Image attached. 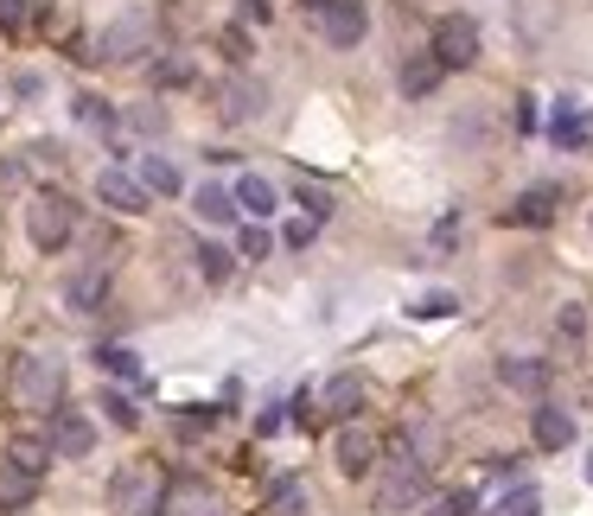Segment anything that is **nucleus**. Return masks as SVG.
<instances>
[{
  "label": "nucleus",
  "instance_id": "1",
  "mask_svg": "<svg viewBox=\"0 0 593 516\" xmlns=\"http://www.w3.org/2000/svg\"><path fill=\"white\" fill-rule=\"evenodd\" d=\"M7 395H13V409H27V414H58V395H64V370H58V358H39V351L13 358V370H7Z\"/></svg>",
  "mask_w": 593,
  "mask_h": 516
},
{
  "label": "nucleus",
  "instance_id": "2",
  "mask_svg": "<svg viewBox=\"0 0 593 516\" xmlns=\"http://www.w3.org/2000/svg\"><path fill=\"white\" fill-rule=\"evenodd\" d=\"M396 460H384V478H377V510H409V504H421L428 497V460H415L409 440H396L389 446Z\"/></svg>",
  "mask_w": 593,
  "mask_h": 516
},
{
  "label": "nucleus",
  "instance_id": "3",
  "mask_svg": "<svg viewBox=\"0 0 593 516\" xmlns=\"http://www.w3.org/2000/svg\"><path fill=\"white\" fill-rule=\"evenodd\" d=\"M160 497H166V472H160L154 460H129L109 478V510H122V516L160 510Z\"/></svg>",
  "mask_w": 593,
  "mask_h": 516
},
{
  "label": "nucleus",
  "instance_id": "4",
  "mask_svg": "<svg viewBox=\"0 0 593 516\" xmlns=\"http://www.w3.org/2000/svg\"><path fill=\"white\" fill-rule=\"evenodd\" d=\"M71 230H78V205L64 198V192H39L27 205V236L39 256H58L64 242H71Z\"/></svg>",
  "mask_w": 593,
  "mask_h": 516
},
{
  "label": "nucleus",
  "instance_id": "5",
  "mask_svg": "<svg viewBox=\"0 0 593 516\" xmlns=\"http://www.w3.org/2000/svg\"><path fill=\"white\" fill-rule=\"evenodd\" d=\"M313 20H319V39L333 52H358L364 32H370V7L364 0H326V7H313Z\"/></svg>",
  "mask_w": 593,
  "mask_h": 516
},
{
  "label": "nucleus",
  "instance_id": "6",
  "mask_svg": "<svg viewBox=\"0 0 593 516\" xmlns=\"http://www.w3.org/2000/svg\"><path fill=\"white\" fill-rule=\"evenodd\" d=\"M428 52H434L447 71H472V64H479V27H472L466 13H440Z\"/></svg>",
  "mask_w": 593,
  "mask_h": 516
},
{
  "label": "nucleus",
  "instance_id": "7",
  "mask_svg": "<svg viewBox=\"0 0 593 516\" xmlns=\"http://www.w3.org/2000/svg\"><path fill=\"white\" fill-rule=\"evenodd\" d=\"M154 45V13L147 7H134V13H122V20H109L103 39H96V58H109V64H122V58L147 52Z\"/></svg>",
  "mask_w": 593,
  "mask_h": 516
},
{
  "label": "nucleus",
  "instance_id": "8",
  "mask_svg": "<svg viewBox=\"0 0 593 516\" xmlns=\"http://www.w3.org/2000/svg\"><path fill=\"white\" fill-rule=\"evenodd\" d=\"M333 460H338L345 478H370V472L384 465V440L370 434V427H358V421H345L338 440H333Z\"/></svg>",
  "mask_w": 593,
  "mask_h": 516
},
{
  "label": "nucleus",
  "instance_id": "9",
  "mask_svg": "<svg viewBox=\"0 0 593 516\" xmlns=\"http://www.w3.org/2000/svg\"><path fill=\"white\" fill-rule=\"evenodd\" d=\"M262 109H268V83H262V78H231L224 90H217V115L236 122V128H243V122H256Z\"/></svg>",
  "mask_w": 593,
  "mask_h": 516
},
{
  "label": "nucleus",
  "instance_id": "10",
  "mask_svg": "<svg viewBox=\"0 0 593 516\" xmlns=\"http://www.w3.org/2000/svg\"><path fill=\"white\" fill-rule=\"evenodd\" d=\"M96 198H103L109 210H122V217H141L154 192H147L141 179H129V173H115V166H103V173H96Z\"/></svg>",
  "mask_w": 593,
  "mask_h": 516
},
{
  "label": "nucleus",
  "instance_id": "11",
  "mask_svg": "<svg viewBox=\"0 0 593 516\" xmlns=\"http://www.w3.org/2000/svg\"><path fill=\"white\" fill-rule=\"evenodd\" d=\"M58 446V460H83L90 446H96V427H90V414H78V409H58L52 414V434H45Z\"/></svg>",
  "mask_w": 593,
  "mask_h": 516
},
{
  "label": "nucleus",
  "instance_id": "12",
  "mask_svg": "<svg viewBox=\"0 0 593 516\" xmlns=\"http://www.w3.org/2000/svg\"><path fill=\"white\" fill-rule=\"evenodd\" d=\"M103 293H109V261L96 256V261H83L78 275L64 281V307H71V312H96V307H103Z\"/></svg>",
  "mask_w": 593,
  "mask_h": 516
},
{
  "label": "nucleus",
  "instance_id": "13",
  "mask_svg": "<svg viewBox=\"0 0 593 516\" xmlns=\"http://www.w3.org/2000/svg\"><path fill=\"white\" fill-rule=\"evenodd\" d=\"M555 210H562V192H555V185H530V192L504 210V224H517V230H542V224H555Z\"/></svg>",
  "mask_w": 593,
  "mask_h": 516
},
{
  "label": "nucleus",
  "instance_id": "14",
  "mask_svg": "<svg viewBox=\"0 0 593 516\" xmlns=\"http://www.w3.org/2000/svg\"><path fill=\"white\" fill-rule=\"evenodd\" d=\"M530 440H536L542 453H562V446H574V414L568 409H530Z\"/></svg>",
  "mask_w": 593,
  "mask_h": 516
},
{
  "label": "nucleus",
  "instance_id": "15",
  "mask_svg": "<svg viewBox=\"0 0 593 516\" xmlns=\"http://www.w3.org/2000/svg\"><path fill=\"white\" fill-rule=\"evenodd\" d=\"M498 383L517 395H542L549 389V363L542 358H498Z\"/></svg>",
  "mask_w": 593,
  "mask_h": 516
},
{
  "label": "nucleus",
  "instance_id": "16",
  "mask_svg": "<svg viewBox=\"0 0 593 516\" xmlns=\"http://www.w3.org/2000/svg\"><path fill=\"white\" fill-rule=\"evenodd\" d=\"M440 78H447V64H440L434 52H415L409 64H402V96L421 103V96H434V90H440Z\"/></svg>",
  "mask_w": 593,
  "mask_h": 516
},
{
  "label": "nucleus",
  "instance_id": "17",
  "mask_svg": "<svg viewBox=\"0 0 593 516\" xmlns=\"http://www.w3.org/2000/svg\"><path fill=\"white\" fill-rule=\"evenodd\" d=\"M7 460L20 465V472H32V478H45L52 460H58V446H52V440H39V434H13V440H7Z\"/></svg>",
  "mask_w": 593,
  "mask_h": 516
},
{
  "label": "nucleus",
  "instance_id": "18",
  "mask_svg": "<svg viewBox=\"0 0 593 516\" xmlns=\"http://www.w3.org/2000/svg\"><path fill=\"white\" fill-rule=\"evenodd\" d=\"M319 409L333 414V421H351V414L364 409V376H351V370H345V376H333V383H326V395H319Z\"/></svg>",
  "mask_w": 593,
  "mask_h": 516
},
{
  "label": "nucleus",
  "instance_id": "19",
  "mask_svg": "<svg viewBox=\"0 0 593 516\" xmlns=\"http://www.w3.org/2000/svg\"><path fill=\"white\" fill-rule=\"evenodd\" d=\"M32 497H39V478L20 472L13 460H0V510H27Z\"/></svg>",
  "mask_w": 593,
  "mask_h": 516
},
{
  "label": "nucleus",
  "instance_id": "20",
  "mask_svg": "<svg viewBox=\"0 0 593 516\" xmlns=\"http://www.w3.org/2000/svg\"><path fill=\"white\" fill-rule=\"evenodd\" d=\"M141 185H147L154 198H180V192H185L180 166H173L166 154H141Z\"/></svg>",
  "mask_w": 593,
  "mask_h": 516
},
{
  "label": "nucleus",
  "instance_id": "21",
  "mask_svg": "<svg viewBox=\"0 0 593 516\" xmlns=\"http://www.w3.org/2000/svg\"><path fill=\"white\" fill-rule=\"evenodd\" d=\"M192 210H198V217H205V224H236V192H224V185H198V192H192Z\"/></svg>",
  "mask_w": 593,
  "mask_h": 516
},
{
  "label": "nucleus",
  "instance_id": "22",
  "mask_svg": "<svg viewBox=\"0 0 593 516\" xmlns=\"http://www.w3.org/2000/svg\"><path fill=\"white\" fill-rule=\"evenodd\" d=\"M549 134H555V147H587V115H581V103H555V122H549Z\"/></svg>",
  "mask_w": 593,
  "mask_h": 516
},
{
  "label": "nucleus",
  "instance_id": "23",
  "mask_svg": "<svg viewBox=\"0 0 593 516\" xmlns=\"http://www.w3.org/2000/svg\"><path fill=\"white\" fill-rule=\"evenodd\" d=\"M236 205L249 210V217H275L282 198H275V185L262 179V173H243V179H236Z\"/></svg>",
  "mask_w": 593,
  "mask_h": 516
},
{
  "label": "nucleus",
  "instance_id": "24",
  "mask_svg": "<svg viewBox=\"0 0 593 516\" xmlns=\"http://www.w3.org/2000/svg\"><path fill=\"white\" fill-rule=\"evenodd\" d=\"M262 510L268 516H307V478H275Z\"/></svg>",
  "mask_w": 593,
  "mask_h": 516
},
{
  "label": "nucleus",
  "instance_id": "25",
  "mask_svg": "<svg viewBox=\"0 0 593 516\" xmlns=\"http://www.w3.org/2000/svg\"><path fill=\"white\" fill-rule=\"evenodd\" d=\"M485 516H542V491H536V485H511Z\"/></svg>",
  "mask_w": 593,
  "mask_h": 516
},
{
  "label": "nucleus",
  "instance_id": "26",
  "mask_svg": "<svg viewBox=\"0 0 593 516\" xmlns=\"http://www.w3.org/2000/svg\"><path fill=\"white\" fill-rule=\"evenodd\" d=\"M96 370L122 376V383H141V358H134L129 344H103V351H96Z\"/></svg>",
  "mask_w": 593,
  "mask_h": 516
},
{
  "label": "nucleus",
  "instance_id": "27",
  "mask_svg": "<svg viewBox=\"0 0 593 516\" xmlns=\"http://www.w3.org/2000/svg\"><path fill=\"white\" fill-rule=\"evenodd\" d=\"M555 338H562V344H574V351L587 344V307H581V300H568V307L555 312Z\"/></svg>",
  "mask_w": 593,
  "mask_h": 516
},
{
  "label": "nucleus",
  "instance_id": "28",
  "mask_svg": "<svg viewBox=\"0 0 593 516\" xmlns=\"http://www.w3.org/2000/svg\"><path fill=\"white\" fill-rule=\"evenodd\" d=\"M147 78L160 83V90H180V83H192V58H154V64H147Z\"/></svg>",
  "mask_w": 593,
  "mask_h": 516
},
{
  "label": "nucleus",
  "instance_id": "29",
  "mask_svg": "<svg viewBox=\"0 0 593 516\" xmlns=\"http://www.w3.org/2000/svg\"><path fill=\"white\" fill-rule=\"evenodd\" d=\"M472 510H479L472 491H434V497H428V516H472Z\"/></svg>",
  "mask_w": 593,
  "mask_h": 516
},
{
  "label": "nucleus",
  "instance_id": "30",
  "mask_svg": "<svg viewBox=\"0 0 593 516\" xmlns=\"http://www.w3.org/2000/svg\"><path fill=\"white\" fill-rule=\"evenodd\" d=\"M231 261H236V249L205 242V249H198V275H205V281H224V275H231Z\"/></svg>",
  "mask_w": 593,
  "mask_h": 516
},
{
  "label": "nucleus",
  "instance_id": "31",
  "mask_svg": "<svg viewBox=\"0 0 593 516\" xmlns=\"http://www.w3.org/2000/svg\"><path fill=\"white\" fill-rule=\"evenodd\" d=\"M236 256H243V261H268V256H275V236L262 230V224H249L243 242H236Z\"/></svg>",
  "mask_w": 593,
  "mask_h": 516
},
{
  "label": "nucleus",
  "instance_id": "32",
  "mask_svg": "<svg viewBox=\"0 0 593 516\" xmlns=\"http://www.w3.org/2000/svg\"><path fill=\"white\" fill-rule=\"evenodd\" d=\"M294 205L326 224V217H333V192H326V185H300V192H294Z\"/></svg>",
  "mask_w": 593,
  "mask_h": 516
},
{
  "label": "nucleus",
  "instance_id": "33",
  "mask_svg": "<svg viewBox=\"0 0 593 516\" xmlns=\"http://www.w3.org/2000/svg\"><path fill=\"white\" fill-rule=\"evenodd\" d=\"M78 122L83 128H115V109L103 96H78Z\"/></svg>",
  "mask_w": 593,
  "mask_h": 516
},
{
  "label": "nucleus",
  "instance_id": "34",
  "mask_svg": "<svg viewBox=\"0 0 593 516\" xmlns=\"http://www.w3.org/2000/svg\"><path fill=\"white\" fill-rule=\"evenodd\" d=\"M453 242H460V217L447 210V217H440V224H434V242H428V261H440V256H447V249H453Z\"/></svg>",
  "mask_w": 593,
  "mask_h": 516
},
{
  "label": "nucleus",
  "instance_id": "35",
  "mask_svg": "<svg viewBox=\"0 0 593 516\" xmlns=\"http://www.w3.org/2000/svg\"><path fill=\"white\" fill-rule=\"evenodd\" d=\"M103 409H109V421H115L122 434H134V427H141V409H134L129 395H103Z\"/></svg>",
  "mask_w": 593,
  "mask_h": 516
},
{
  "label": "nucleus",
  "instance_id": "36",
  "mask_svg": "<svg viewBox=\"0 0 593 516\" xmlns=\"http://www.w3.org/2000/svg\"><path fill=\"white\" fill-rule=\"evenodd\" d=\"M447 312H460L453 293H428V300H415V319H447Z\"/></svg>",
  "mask_w": 593,
  "mask_h": 516
},
{
  "label": "nucleus",
  "instance_id": "37",
  "mask_svg": "<svg viewBox=\"0 0 593 516\" xmlns=\"http://www.w3.org/2000/svg\"><path fill=\"white\" fill-rule=\"evenodd\" d=\"M313 236H319V217H294V224L282 230V242H287V249H307Z\"/></svg>",
  "mask_w": 593,
  "mask_h": 516
},
{
  "label": "nucleus",
  "instance_id": "38",
  "mask_svg": "<svg viewBox=\"0 0 593 516\" xmlns=\"http://www.w3.org/2000/svg\"><path fill=\"white\" fill-rule=\"evenodd\" d=\"M134 128H141V134H160V128H166V109H154V103L134 109Z\"/></svg>",
  "mask_w": 593,
  "mask_h": 516
},
{
  "label": "nucleus",
  "instance_id": "39",
  "mask_svg": "<svg viewBox=\"0 0 593 516\" xmlns=\"http://www.w3.org/2000/svg\"><path fill=\"white\" fill-rule=\"evenodd\" d=\"M0 27H7V32L27 27V0H0Z\"/></svg>",
  "mask_w": 593,
  "mask_h": 516
},
{
  "label": "nucleus",
  "instance_id": "40",
  "mask_svg": "<svg viewBox=\"0 0 593 516\" xmlns=\"http://www.w3.org/2000/svg\"><path fill=\"white\" fill-rule=\"evenodd\" d=\"M517 128H523V134L536 128V96H517Z\"/></svg>",
  "mask_w": 593,
  "mask_h": 516
},
{
  "label": "nucleus",
  "instance_id": "41",
  "mask_svg": "<svg viewBox=\"0 0 593 516\" xmlns=\"http://www.w3.org/2000/svg\"><path fill=\"white\" fill-rule=\"evenodd\" d=\"M224 52H231L236 64H243V58H249V39H243V32H224Z\"/></svg>",
  "mask_w": 593,
  "mask_h": 516
},
{
  "label": "nucleus",
  "instance_id": "42",
  "mask_svg": "<svg viewBox=\"0 0 593 516\" xmlns=\"http://www.w3.org/2000/svg\"><path fill=\"white\" fill-rule=\"evenodd\" d=\"M243 20H256V27H268V0H243Z\"/></svg>",
  "mask_w": 593,
  "mask_h": 516
},
{
  "label": "nucleus",
  "instance_id": "43",
  "mask_svg": "<svg viewBox=\"0 0 593 516\" xmlns=\"http://www.w3.org/2000/svg\"><path fill=\"white\" fill-rule=\"evenodd\" d=\"M587 485H593V460H587Z\"/></svg>",
  "mask_w": 593,
  "mask_h": 516
}]
</instances>
